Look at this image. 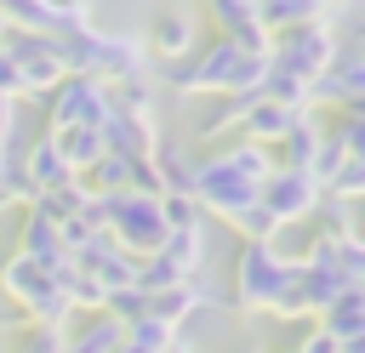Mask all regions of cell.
I'll list each match as a JSON object with an SVG mask.
<instances>
[{
	"mask_svg": "<svg viewBox=\"0 0 365 353\" xmlns=\"http://www.w3.org/2000/svg\"><path fill=\"white\" fill-rule=\"evenodd\" d=\"M274 165H279L274 148L245 142V137L200 154V171H194V199H200V211L217 216V222H228L240 239H268V233H274V216L262 211L257 188L274 176Z\"/></svg>",
	"mask_w": 365,
	"mask_h": 353,
	"instance_id": "1",
	"label": "cell"
},
{
	"mask_svg": "<svg viewBox=\"0 0 365 353\" xmlns=\"http://www.w3.org/2000/svg\"><path fill=\"white\" fill-rule=\"evenodd\" d=\"M160 85L171 97H257L268 85V57L217 34L194 46L182 63H160Z\"/></svg>",
	"mask_w": 365,
	"mask_h": 353,
	"instance_id": "2",
	"label": "cell"
},
{
	"mask_svg": "<svg viewBox=\"0 0 365 353\" xmlns=\"http://www.w3.org/2000/svg\"><path fill=\"white\" fill-rule=\"evenodd\" d=\"M57 46H63L68 74H86V80H103V85H125V80L154 74V57H148L143 34H108V28L91 23L80 34H57Z\"/></svg>",
	"mask_w": 365,
	"mask_h": 353,
	"instance_id": "3",
	"label": "cell"
},
{
	"mask_svg": "<svg viewBox=\"0 0 365 353\" xmlns=\"http://www.w3.org/2000/svg\"><path fill=\"white\" fill-rule=\"evenodd\" d=\"M0 296L17 307V319H23V325H57V330H68V325H74L68 290H63L40 262H29V256H17V251L0 262Z\"/></svg>",
	"mask_w": 365,
	"mask_h": 353,
	"instance_id": "4",
	"label": "cell"
},
{
	"mask_svg": "<svg viewBox=\"0 0 365 353\" xmlns=\"http://www.w3.org/2000/svg\"><path fill=\"white\" fill-rule=\"evenodd\" d=\"M331 63H336L331 17L308 23V28H291V34H274V46H268V80H285V85H314Z\"/></svg>",
	"mask_w": 365,
	"mask_h": 353,
	"instance_id": "5",
	"label": "cell"
},
{
	"mask_svg": "<svg viewBox=\"0 0 365 353\" xmlns=\"http://www.w3.org/2000/svg\"><path fill=\"white\" fill-rule=\"evenodd\" d=\"M0 46L11 51V63H17V74H23V102H46V97L68 80V63H63L57 34H23V28H6Z\"/></svg>",
	"mask_w": 365,
	"mask_h": 353,
	"instance_id": "6",
	"label": "cell"
},
{
	"mask_svg": "<svg viewBox=\"0 0 365 353\" xmlns=\"http://www.w3.org/2000/svg\"><path fill=\"white\" fill-rule=\"evenodd\" d=\"M285 273H291V268L274 256L268 239H245L240 256H234V290H228V302H234L240 313H268V302L279 296Z\"/></svg>",
	"mask_w": 365,
	"mask_h": 353,
	"instance_id": "7",
	"label": "cell"
},
{
	"mask_svg": "<svg viewBox=\"0 0 365 353\" xmlns=\"http://www.w3.org/2000/svg\"><path fill=\"white\" fill-rule=\"evenodd\" d=\"M114 114V91L103 80H86V74H68L51 97H46V131H74V125H97Z\"/></svg>",
	"mask_w": 365,
	"mask_h": 353,
	"instance_id": "8",
	"label": "cell"
},
{
	"mask_svg": "<svg viewBox=\"0 0 365 353\" xmlns=\"http://www.w3.org/2000/svg\"><path fill=\"white\" fill-rule=\"evenodd\" d=\"M257 199H262V211L274 216V228H285V222H314V211H319L325 188L314 182V171L274 165V176L257 188Z\"/></svg>",
	"mask_w": 365,
	"mask_h": 353,
	"instance_id": "9",
	"label": "cell"
},
{
	"mask_svg": "<svg viewBox=\"0 0 365 353\" xmlns=\"http://www.w3.org/2000/svg\"><path fill=\"white\" fill-rule=\"evenodd\" d=\"M205 17L217 23V34H222V40H234V46H245V51L268 57L274 34L262 28V17H257V0H205Z\"/></svg>",
	"mask_w": 365,
	"mask_h": 353,
	"instance_id": "10",
	"label": "cell"
},
{
	"mask_svg": "<svg viewBox=\"0 0 365 353\" xmlns=\"http://www.w3.org/2000/svg\"><path fill=\"white\" fill-rule=\"evenodd\" d=\"M11 251H17V256H29V262H40L46 273L68 262L63 233H57V222H51L40 205H23V216H17V245H11Z\"/></svg>",
	"mask_w": 365,
	"mask_h": 353,
	"instance_id": "11",
	"label": "cell"
},
{
	"mask_svg": "<svg viewBox=\"0 0 365 353\" xmlns=\"http://www.w3.org/2000/svg\"><path fill=\"white\" fill-rule=\"evenodd\" d=\"M148 57H160V63H182L188 51H194V40H200V23H194V11H182V6H165L154 23H148Z\"/></svg>",
	"mask_w": 365,
	"mask_h": 353,
	"instance_id": "12",
	"label": "cell"
},
{
	"mask_svg": "<svg viewBox=\"0 0 365 353\" xmlns=\"http://www.w3.org/2000/svg\"><path fill=\"white\" fill-rule=\"evenodd\" d=\"M74 262H80V268H86V273H91V279H97V285L108 290V296H114V290H131V285H137V256H125V251H120V245H114L108 233H97V239H91V245H86V251H80Z\"/></svg>",
	"mask_w": 365,
	"mask_h": 353,
	"instance_id": "13",
	"label": "cell"
},
{
	"mask_svg": "<svg viewBox=\"0 0 365 353\" xmlns=\"http://www.w3.org/2000/svg\"><path fill=\"white\" fill-rule=\"evenodd\" d=\"M103 142L108 154H125V159H148L160 148V120H137V114H108L103 120Z\"/></svg>",
	"mask_w": 365,
	"mask_h": 353,
	"instance_id": "14",
	"label": "cell"
},
{
	"mask_svg": "<svg viewBox=\"0 0 365 353\" xmlns=\"http://www.w3.org/2000/svg\"><path fill=\"white\" fill-rule=\"evenodd\" d=\"M200 307H217V290H205L200 279H182V285H171V290H154V296H148V313H154V319H165L171 330H182V325H188V313H200Z\"/></svg>",
	"mask_w": 365,
	"mask_h": 353,
	"instance_id": "15",
	"label": "cell"
},
{
	"mask_svg": "<svg viewBox=\"0 0 365 353\" xmlns=\"http://www.w3.org/2000/svg\"><path fill=\"white\" fill-rule=\"evenodd\" d=\"M319 142H325V120H319V108H302L297 114V125L285 131V142H279V165H291V171H314V159H319Z\"/></svg>",
	"mask_w": 365,
	"mask_h": 353,
	"instance_id": "16",
	"label": "cell"
},
{
	"mask_svg": "<svg viewBox=\"0 0 365 353\" xmlns=\"http://www.w3.org/2000/svg\"><path fill=\"white\" fill-rule=\"evenodd\" d=\"M297 114H302V108H285V102H274V97H257L251 114H245V125H240V137H245V142H262V148H279L285 131L297 125Z\"/></svg>",
	"mask_w": 365,
	"mask_h": 353,
	"instance_id": "17",
	"label": "cell"
},
{
	"mask_svg": "<svg viewBox=\"0 0 365 353\" xmlns=\"http://www.w3.org/2000/svg\"><path fill=\"white\" fill-rule=\"evenodd\" d=\"M257 17H262L268 34H291V28L325 23L331 17V0H257Z\"/></svg>",
	"mask_w": 365,
	"mask_h": 353,
	"instance_id": "18",
	"label": "cell"
},
{
	"mask_svg": "<svg viewBox=\"0 0 365 353\" xmlns=\"http://www.w3.org/2000/svg\"><path fill=\"white\" fill-rule=\"evenodd\" d=\"M148 159H154V171H160V194H194V171H200V154H194V148L160 137V148H154Z\"/></svg>",
	"mask_w": 365,
	"mask_h": 353,
	"instance_id": "19",
	"label": "cell"
},
{
	"mask_svg": "<svg viewBox=\"0 0 365 353\" xmlns=\"http://www.w3.org/2000/svg\"><path fill=\"white\" fill-rule=\"evenodd\" d=\"M23 171H29V182H34V194H51V188H63L74 171H68V159L57 154V142H51V131L40 137V142H29V154H23Z\"/></svg>",
	"mask_w": 365,
	"mask_h": 353,
	"instance_id": "20",
	"label": "cell"
},
{
	"mask_svg": "<svg viewBox=\"0 0 365 353\" xmlns=\"http://www.w3.org/2000/svg\"><path fill=\"white\" fill-rule=\"evenodd\" d=\"M51 142H57V154L68 159V171L74 176H86L103 154H108V142H103V131L97 125H74V131H51Z\"/></svg>",
	"mask_w": 365,
	"mask_h": 353,
	"instance_id": "21",
	"label": "cell"
},
{
	"mask_svg": "<svg viewBox=\"0 0 365 353\" xmlns=\"http://www.w3.org/2000/svg\"><path fill=\"white\" fill-rule=\"evenodd\" d=\"M319 330H331L336 342H354V336L365 330V290H359V285H348V290L319 313Z\"/></svg>",
	"mask_w": 365,
	"mask_h": 353,
	"instance_id": "22",
	"label": "cell"
},
{
	"mask_svg": "<svg viewBox=\"0 0 365 353\" xmlns=\"http://www.w3.org/2000/svg\"><path fill=\"white\" fill-rule=\"evenodd\" d=\"M154 256H165L177 279H194V273L205 268V228H188V233H165V245H160Z\"/></svg>",
	"mask_w": 365,
	"mask_h": 353,
	"instance_id": "23",
	"label": "cell"
},
{
	"mask_svg": "<svg viewBox=\"0 0 365 353\" xmlns=\"http://www.w3.org/2000/svg\"><path fill=\"white\" fill-rule=\"evenodd\" d=\"M125 342V325L108 313H91V325H68V353H114Z\"/></svg>",
	"mask_w": 365,
	"mask_h": 353,
	"instance_id": "24",
	"label": "cell"
},
{
	"mask_svg": "<svg viewBox=\"0 0 365 353\" xmlns=\"http://www.w3.org/2000/svg\"><path fill=\"white\" fill-rule=\"evenodd\" d=\"M268 245H274V256H279L285 268H308V256H314V245H319V228H314V222H285V228L268 233Z\"/></svg>",
	"mask_w": 365,
	"mask_h": 353,
	"instance_id": "25",
	"label": "cell"
},
{
	"mask_svg": "<svg viewBox=\"0 0 365 353\" xmlns=\"http://www.w3.org/2000/svg\"><path fill=\"white\" fill-rule=\"evenodd\" d=\"M51 222H68V216H86V205H91V182L86 176H68L63 188H51V194H40L34 199Z\"/></svg>",
	"mask_w": 365,
	"mask_h": 353,
	"instance_id": "26",
	"label": "cell"
},
{
	"mask_svg": "<svg viewBox=\"0 0 365 353\" xmlns=\"http://www.w3.org/2000/svg\"><path fill=\"white\" fill-rule=\"evenodd\" d=\"M86 182H91V194H125V188L137 182V159H125V154H103V159L86 171Z\"/></svg>",
	"mask_w": 365,
	"mask_h": 353,
	"instance_id": "27",
	"label": "cell"
},
{
	"mask_svg": "<svg viewBox=\"0 0 365 353\" xmlns=\"http://www.w3.org/2000/svg\"><path fill=\"white\" fill-rule=\"evenodd\" d=\"M257 97H262V91H257ZM257 97H222V108H217L211 120H200V125H194V137H200V142H217V137H228V131H240Z\"/></svg>",
	"mask_w": 365,
	"mask_h": 353,
	"instance_id": "28",
	"label": "cell"
},
{
	"mask_svg": "<svg viewBox=\"0 0 365 353\" xmlns=\"http://www.w3.org/2000/svg\"><path fill=\"white\" fill-rule=\"evenodd\" d=\"M325 137H331L342 154H365V97H359V102H348V108L325 125Z\"/></svg>",
	"mask_w": 365,
	"mask_h": 353,
	"instance_id": "29",
	"label": "cell"
},
{
	"mask_svg": "<svg viewBox=\"0 0 365 353\" xmlns=\"http://www.w3.org/2000/svg\"><path fill=\"white\" fill-rule=\"evenodd\" d=\"M160 216H165V233H188V228H205V211L194 194H160Z\"/></svg>",
	"mask_w": 365,
	"mask_h": 353,
	"instance_id": "30",
	"label": "cell"
},
{
	"mask_svg": "<svg viewBox=\"0 0 365 353\" xmlns=\"http://www.w3.org/2000/svg\"><path fill=\"white\" fill-rule=\"evenodd\" d=\"M125 342H131V347H148V353H165V347H171V342H182V336H177L165 319L143 313V319H131V325H125Z\"/></svg>",
	"mask_w": 365,
	"mask_h": 353,
	"instance_id": "31",
	"label": "cell"
},
{
	"mask_svg": "<svg viewBox=\"0 0 365 353\" xmlns=\"http://www.w3.org/2000/svg\"><path fill=\"white\" fill-rule=\"evenodd\" d=\"M325 194L359 205V199H365V154H342V165H336V176L325 182Z\"/></svg>",
	"mask_w": 365,
	"mask_h": 353,
	"instance_id": "32",
	"label": "cell"
},
{
	"mask_svg": "<svg viewBox=\"0 0 365 353\" xmlns=\"http://www.w3.org/2000/svg\"><path fill=\"white\" fill-rule=\"evenodd\" d=\"M11 353H68V330H57V325H23Z\"/></svg>",
	"mask_w": 365,
	"mask_h": 353,
	"instance_id": "33",
	"label": "cell"
},
{
	"mask_svg": "<svg viewBox=\"0 0 365 353\" xmlns=\"http://www.w3.org/2000/svg\"><path fill=\"white\" fill-rule=\"evenodd\" d=\"M103 313H108V319H120V325H131V319H143V313H148V290H137V285H131V290H114Z\"/></svg>",
	"mask_w": 365,
	"mask_h": 353,
	"instance_id": "34",
	"label": "cell"
},
{
	"mask_svg": "<svg viewBox=\"0 0 365 353\" xmlns=\"http://www.w3.org/2000/svg\"><path fill=\"white\" fill-rule=\"evenodd\" d=\"M291 353H342V342H336L331 330H319V325H314V330H302V336H297V347H291Z\"/></svg>",
	"mask_w": 365,
	"mask_h": 353,
	"instance_id": "35",
	"label": "cell"
},
{
	"mask_svg": "<svg viewBox=\"0 0 365 353\" xmlns=\"http://www.w3.org/2000/svg\"><path fill=\"white\" fill-rule=\"evenodd\" d=\"M0 97L23 102V74H17V63H11V51H6V46H0Z\"/></svg>",
	"mask_w": 365,
	"mask_h": 353,
	"instance_id": "36",
	"label": "cell"
},
{
	"mask_svg": "<svg viewBox=\"0 0 365 353\" xmlns=\"http://www.w3.org/2000/svg\"><path fill=\"white\" fill-rule=\"evenodd\" d=\"M354 233L365 239V199H359V211H354Z\"/></svg>",
	"mask_w": 365,
	"mask_h": 353,
	"instance_id": "37",
	"label": "cell"
},
{
	"mask_svg": "<svg viewBox=\"0 0 365 353\" xmlns=\"http://www.w3.org/2000/svg\"><path fill=\"white\" fill-rule=\"evenodd\" d=\"M114 353H148V347H131V342H120V347H114Z\"/></svg>",
	"mask_w": 365,
	"mask_h": 353,
	"instance_id": "38",
	"label": "cell"
},
{
	"mask_svg": "<svg viewBox=\"0 0 365 353\" xmlns=\"http://www.w3.org/2000/svg\"><path fill=\"white\" fill-rule=\"evenodd\" d=\"M165 353H194V347H188V342H171V347H165Z\"/></svg>",
	"mask_w": 365,
	"mask_h": 353,
	"instance_id": "39",
	"label": "cell"
},
{
	"mask_svg": "<svg viewBox=\"0 0 365 353\" xmlns=\"http://www.w3.org/2000/svg\"><path fill=\"white\" fill-rule=\"evenodd\" d=\"M6 159H11V154H6V148H0V176H6Z\"/></svg>",
	"mask_w": 365,
	"mask_h": 353,
	"instance_id": "40",
	"label": "cell"
},
{
	"mask_svg": "<svg viewBox=\"0 0 365 353\" xmlns=\"http://www.w3.org/2000/svg\"><path fill=\"white\" fill-rule=\"evenodd\" d=\"M6 28H11V23H6V11H0V40H6Z\"/></svg>",
	"mask_w": 365,
	"mask_h": 353,
	"instance_id": "41",
	"label": "cell"
},
{
	"mask_svg": "<svg viewBox=\"0 0 365 353\" xmlns=\"http://www.w3.org/2000/svg\"><path fill=\"white\" fill-rule=\"evenodd\" d=\"M331 6H348V0H331Z\"/></svg>",
	"mask_w": 365,
	"mask_h": 353,
	"instance_id": "42",
	"label": "cell"
},
{
	"mask_svg": "<svg viewBox=\"0 0 365 353\" xmlns=\"http://www.w3.org/2000/svg\"><path fill=\"white\" fill-rule=\"evenodd\" d=\"M251 353H257V347H251Z\"/></svg>",
	"mask_w": 365,
	"mask_h": 353,
	"instance_id": "43",
	"label": "cell"
}]
</instances>
